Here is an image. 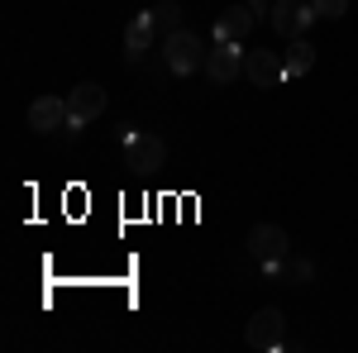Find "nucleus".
Masks as SVG:
<instances>
[{"label":"nucleus","instance_id":"1","mask_svg":"<svg viewBox=\"0 0 358 353\" xmlns=\"http://www.w3.org/2000/svg\"><path fill=\"white\" fill-rule=\"evenodd\" d=\"M206 43H201V34L192 29H172L163 38V62L172 77H192V72H206Z\"/></svg>","mask_w":358,"mask_h":353},{"label":"nucleus","instance_id":"2","mask_svg":"<svg viewBox=\"0 0 358 353\" xmlns=\"http://www.w3.org/2000/svg\"><path fill=\"white\" fill-rule=\"evenodd\" d=\"M244 339H248V344H253L258 353L287 349V315H282L277 305H263V310H253V320H248Z\"/></svg>","mask_w":358,"mask_h":353},{"label":"nucleus","instance_id":"3","mask_svg":"<svg viewBox=\"0 0 358 353\" xmlns=\"http://www.w3.org/2000/svg\"><path fill=\"white\" fill-rule=\"evenodd\" d=\"M248 253H253L258 272H268L292 253V239H287L282 224H253V229H248Z\"/></svg>","mask_w":358,"mask_h":353},{"label":"nucleus","instance_id":"4","mask_svg":"<svg viewBox=\"0 0 358 353\" xmlns=\"http://www.w3.org/2000/svg\"><path fill=\"white\" fill-rule=\"evenodd\" d=\"M163 158H167V143L158 134H138V129L124 134V167L129 172H158Z\"/></svg>","mask_w":358,"mask_h":353},{"label":"nucleus","instance_id":"5","mask_svg":"<svg viewBox=\"0 0 358 353\" xmlns=\"http://www.w3.org/2000/svg\"><path fill=\"white\" fill-rule=\"evenodd\" d=\"M273 29L282 34V38H301L306 29H310V20H315V10L306 5V0H273Z\"/></svg>","mask_w":358,"mask_h":353},{"label":"nucleus","instance_id":"6","mask_svg":"<svg viewBox=\"0 0 358 353\" xmlns=\"http://www.w3.org/2000/svg\"><path fill=\"white\" fill-rule=\"evenodd\" d=\"M244 43H215V48H210V57H206V77H210V82H234V77H239V72H244Z\"/></svg>","mask_w":358,"mask_h":353},{"label":"nucleus","instance_id":"7","mask_svg":"<svg viewBox=\"0 0 358 353\" xmlns=\"http://www.w3.org/2000/svg\"><path fill=\"white\" fill-rule=\"evenodd\" d=\"M106 86L101 82H77L72 91H67V106H72V120H82V124H91L96 115H106Z\"/></svg>","mask_w":358,"mask_h":353},{"label":"nucleus","instance_id":"8","mask_svg":"<svg viewBox=\"0 0 358 353\" xmlns=\"http://www.w3.org/2000/svg\"><path fill=\"white\" fill-rule=\"evenodd\" d=\"M253 24H258V15L244 5H229V10H220V20H215V43H244L248 34H253Z\"/></svg>","mask_w":358,"mask_h":353},{"label":"nucleus","instance_id":"9","mask_svg":"<svg viewBox=\"0 0 358 353\" xmlns=\"http://www.w3.org/2000/svg\"><path fill=\"white\" fill-rule=\"evenodd\" d=\"M67 115H72V106H67L62 96H38V101L29 106V129L53 134V129H62V124H67Z\"/></svg>","mask_w":358,"mask_h":353},{"label":"nucleus","instance_id":"10","mask_svg":"<svg viewBox=\"0 0 358 353\" xmlns=\"http://www.w3.org/2000/svg\"><path fill=\"white\" fill-rule=\"evenodd\" d=\"M244 77H248L253 86H277V82H287V77H282V57L268 53V48L244 53Z\"/></svg>","mask_w":358,"mask_h":353},{"label":"nucleus","instance_id":"11","mask_svg":"<svg viewBox=\"0 0 358 353\" xmlns=\"http://www.w3.org/2000/svg\"><path fill=\"white\" fill-rule=\"evenodd\" d=\"M153 34H158V29H153V10H143V15H134V24L124 29V62H129V67H134L138 57L148 53Z\"/></svg>","mask_w":358,"mask_h":353},{"label":"nucleus","instance_id":"12","mask_svg":"<svg viewBox=\"0 0 358 353\" xmlns=\"http://www.w3.org/2000/svg\"><path fill=\"white\" fill-rule=\"evenodd\" d=\"M268 277H273V282H287V287H306V282L315 277V263H310V258H301V253H296V258L287 253L277 268H268Z\"/></svg>","mask_w":358,"mask_h":353},{"label":"nucleus","instance_id":"13","mask_svg":"<svg viewBox=\"0 0 358 353\" xmlns=\"http://www.w3.org/2000/svg\"><path fill=\"white\" fill-rule=\"evenodd\" d=\"M310 67H315V48H310L306 38H292V48L282 53V77H287V82H296V77L310 72Z\"/></svg>","mask_w":358,"mask_h":353},{"label":"nucleus","instance_id":"14","mask_svg":"<svg viewBox=\"0 0 358 353\" xmlns=\"http://www.w3.org/2000/svg\"><path fill=\"white\" fill-rule=\"evenodd\" d=\"M153 29H158V34H172V29H182V5H177V0H163V5H153Z\"/></svg>","mask_w":358,"mask_h":353},{"label":"nucleus","instance_id":"15","mask_svg":"<svg viewBox=\"0 0 358 353\" xmlns=\"http://www.w3.org/2000/svg\"><path fill=\"white\" fill-rule=\"evenodd\" d=\"M315 20H344L349 15V0H310Z\"/></svg>","mask_w":358,"mask_h":353},{"label":"nucleus","instance_id":"16","mask_svg":"<svg viewBox=\"0 0 358 353\" xmlns=\"http://www.w3.org/2000/svg\"><path fill=\"white\" fill-rule=\"evenodd\" d=\"M248 10H253L258 20H263V15H273V5H268V0H248Z\"/></svg>","mask_w":358,"mask_h":353}]
</instances>
